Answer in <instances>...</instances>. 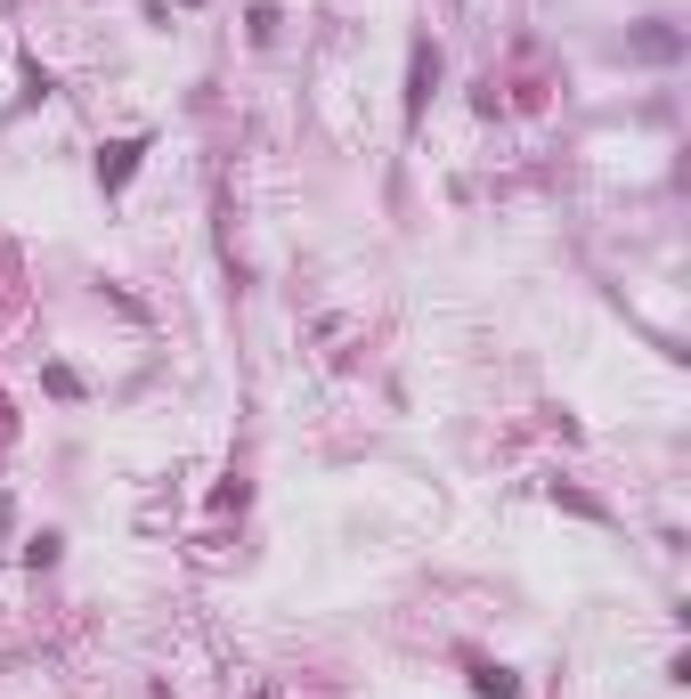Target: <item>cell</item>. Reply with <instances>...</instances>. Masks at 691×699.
Here are the masks:
<instances>
[{
	"mask_svg": "<svg viewBox=\"0 0 691 699\" xmlns=\"http://www.w3.org/2000/svg\"><path fill=\"white\" fill-rule=\"evenodd\" d=\"M683 49V33H668V24H643V33H634V58H675Z\"/></svg>",
	"mask_w": 691,
	"mask_h": 699,
	"instance_id": "4",
	"label": "cell"
},
{
	"mask_svg": "<svg viewBox=\"0 0 691 699\" xmlns=\"http://www.w3.org/2000/svg\"><path fill=\"white\" fill-rule=\"evenodd\" d=\"M472 691L480 699H521V676H504V667H472Z\"/></svg>",
	"mask_w": 691,
	"mask_h": 699,
	"instance_id": "3",
	"label": "cell"
},
{
	"mask_svg": "<svg viewBox=\"0 0 691 699\" xmlns=\"http://www.w3.org/2000/svg\"><path fill=\"white\" fill-rule=\"evenodd\" d=\"M431 82H440V49H431V41H415V66H407V114H423Z\"/></svg>",
	"mask_w": 691,
	"mask_h": 699,
	"instance_id": "1",
	"label": "cell"
},
{
	"mask_svg": "<svg viewBox=\"0 0 691 699\" xmlns=\"http://www.w3.org/2000/svg\"><path fill=\"white\" fill-rule=\"evenodd\" d=\"M139 154H147V139H114L107 154H98V179H107V188H122V179L139 171Z\"/></svg>",
	"mask_w": 691,
	"mask_h": 699,
	"instance_id": "2",
	"label": "cell"
}]
</instances>
